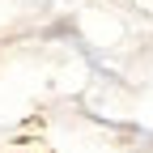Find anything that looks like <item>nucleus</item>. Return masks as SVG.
I'll return each mask as SVG.
<instances>
[]
</instances>
